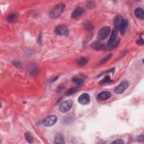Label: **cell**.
<instances>
[{
	"label": "cell",
	"instance_id": "obj_1",
	"mask_svg": "<svg viewBox=\"0 0 144 144\" xmlns=\"http://www.w3.org/2000/svg\"><path fill=\"white\" fill-rule=\"evenodd\" d=\"M65 6L64 3L57 4L50 13V17L53 19H56L60 17L61 15L64 12Z\"/></svg>",
	"mask_w": 144,
	"mask_h": 144
},
{
	"label": "cell",
	"instance_id": "obj_2",
	"mask_svg": "<svg viewBox=\"0 0 144 144\" xmlns=\"http://www.w3.org/2000/svg\"><path fill=\"white\" fill-rule=\"evenodd\" d=\"M72 106H73V101L71 100H68L63 101L59 106V109L62 113H65L70 110Z\"/></svg>",
	"mask_w": 144,
	"mask_h": 144
},
{
	"label": "cell",
	"instance_id": "obj_3",
	"mask_svg": "<svg viewBox=\"0 0 144 144\" xmlns=\"http://www.w3.org/2000/svg\"><path fill=\"white\" fill-rule=\"evenodd\" d=\"M57 117L56 116L51 115L50 116H48V117L45 118L44 120L42 121V124L45 127H51L54 126L55 124L57 122Z\"/></svg>",
	"mask_w": 144,
	"mask_h": 144
},
{
	"label": "cell",
	"instance_id": "obj_4",
	"mask_svg": "<svg viewBox=\"0 0 144 144\" xmlns=\"http://www.w3.org/2000/svg\"><path fill=\"white\" fill-rule=\"evenodd\" d=\"M130 86V83L127 81H125L116 87L114 89V92L117 94H122Z\"/></svg>",
	"mask_w": 144,
	"mask_h": 144
},
{
	"label": "cell",
	"instance_id": "obj_5",
	"mask_svg": "<svg viewBox=\"0 0 144 144\" xmlns=\"http://www.w3.org/2000/svg\"><path fill=\"white\" fill-rule=\"evenodd\" d=\"M55 32L58 35H67L69 34V29L64 25H60L56 28Z\"/></svg>",
	"mask_w": 144,
	"mask_h": 144
},
{
	"label": "cell",
	"instance_id": "obj_6",
	"mask_svg": "<svg viewBox=\"0 0 144 144\" xmlns=\"http://www.w3.org/2000/svg\"><path fill=\"white\" fill-rule=\"evenodd\" d=\"M110 32V28L109 27H105L99 31L98 33V38L100 40L105 39L107 37Z\"/></svg>",
	"mask_w": 144,
	"mask_h": 144
},
{
	"label": "cell",
	"instance_id": "obj_7",
	"mask_svg": "<svg viewBox=\"0 0 144 144\" xmlns=\"http://www.w3.org/2000/svg\"><path fill=\"white\" fill-rule=\"evenodd\" d=\"M128 26V22L127 19L123 18L118 27L117 30H119L122 35H124L126 32Z\"/></svg>",
	"mask_w": 144,
	"mask_h": 144
},
{
	"label": "cell",
	"instance_id": "obj_8",
	"mask_svg": "<svg viewBox=\"0 0 144 144\" xmlns=\"http://www.w3.org/2000/svg\"><path fill=\"white\" fill-rule=\"evenodd\" d=\"M85 12V10L83 7H76L71 15V18L73 19L78 18L79 17H81L82 15H83Z\"/></svg>",
	"mask_w": 144,
	"mask_h": 144
},
{
	"label": "cell",
	"instance_id": "obj_9",
	"mask_svg": "<svg viewBox=\"0 0 144 144\" xmlns=\"http://www.w3.org/2000/svg\"><path fill=\"white\" fill-rule=\"evenodd\" d=\"M78 102L82 105H87L90 102V96L88 94H83L78 98Z\"/></svg>",
	"mask_w": 144,
	"mask_h": 144
},
{
	"label": "cell",
	"instance_id": "obj_10",
	"mask_svg": "<svg viewBox=\"0 0 144 144\" xmlns=\"http://www.w3.org/2000/svg\"><path fill=\"white\" fill-rule=\"evenodd\" d=\"M111 94L109 92L107 91H104L100 93L98 95V99L100 101H104L106 100L109 99L111 97Z\"/></svg>",
	"mask_w": 144,
	"mask_h": 144
},
{
	"label": "cell",
	"instance_id": "obj_11",
	"mask_svg": "<svg viewBox=\"0 0 144 144\" xmlns=\"http://www.w3.org/2000/svg\"><path fill=\"white\" fill-rule=\"evenodd\" d=\"M91 47L96 50H101L106 49V46L99 42H95L91 45Z\"/></svg>",
	"mask_w": 144,
	"mask_h": 144
},
{
	"label": "cell",
	"instance_id": "obj_12",
	"mask_svg": "<svg viewBox=\"0 0 144 144\" xmlns=\"http://www.w3.org/2000/svg\"><path fill=\"white\" fill-rule=\"evenodd\" d=\"M54 142L55 143H65V142L64 140V136L61 133L56 134L54 138Z\"/></svg>",
	"mask_w": 144,
	"mask_h": 144
},
{
	"label": "cell",
	"instance_id": "obj_13",
	"mask_svg": "<svg viewBox=\"0 0 144 144\" xmlns=\"http://www.w3.org/2000/svg\"><path fill=\"white\" fill-rule=\"evenodd\" d=\"M135 15L137 18L143 20L144 18V11L141 7H137L135 10Z\"/></svg>",
	"mask_w": 144,
	"mask_h": 144
},
{
	"label": "cell",
	"instance_id": "obj_14",
	"mask_svg": "<svg viewBox=\"0 0 144 144\" xmlns=\"http://www.w3.org/2000/svg\"><path fill=\"white\" fill-rule=\"evenodd\" d=\"M118 34V30L116 29L115 28H114L113 30V32H112L111 36L110 37V39L109 40V41H108L107 43V45H110L111 43H113V42H114L116 39H117V36Z\"/></svg>",
	"mask_w": 144,
	"mask_h": 144
},
{
	"label": "cell",
	"instance_id": "obj_15",
	"mask_svg": "<svg viewBox=\"0 0 144 144\" xmlns=\"http://www.w3.org/2000/svg\"><path fill=\"white\" fill-rule=\"evenodd\" d=\"M88 62H89V59H88L87 58L81 57L77 60V64L79 66H82L86 65Z\"/></svg>",
	"mask_w": 144,
	"mask_h": 144
},
{
	"label": "cell",
	"instance_id": "obj_16",
	"mask_svg": "<svg viewBox=\"0 0 144 144\" xmlns=\"http://www.w3.org/2000/svg\"><path fill=\"white\" fill-rule=\"evenodd\" d=\"M18 15L17 13H11L7 18V21L9 23H14L17 18Z\"/></svg>",
	"mask_w": 144,
	"mask_h": 144
},
{
	"label": "cell",
	"instance_id": "obj_17",
	"mask_svg": "<svg viewBox=\"0 0 144 144\" xmlns=\"http://www.w3.org/2000/svg\"><path fill=\"white\" fill-rule=\"evenodd\" d=\"M72 81H73L74 83H75L76 85L78 86H82L83 85L84 83V81L83 79L81 78H73L72 79Z\"/></svg>",
	"mask_w": 144,
	"mask_h": 144
},
{
	"label": "cell",
	"instance_id": "obj_18",
	"mask_svg": "<svg viewBox=\"0 0 144 144\" xmlns=\"http://www.w3.org/2000/svg\"><path fill=\"white\" fill-rule=\"evenodd\" d=\"M25 138L26 141L28 143H32L33 142V137L29 132H26L25 133Z\"/></svg>",
	"mask_w": 144,
	"mask_h": 144
},
{
	"label": "cell",
	"instance_id": "obj_19",
	"mask_svg": "<svg viewBox=\"0 0 144 144\" xmlns=\"http://www.w3.org/2000/svg\"><path fill=\"white\" fill-rule=\"evenodd\" d=\"M77 90L78 89L77 87H72V88H70V89H69L68 90L66 91V95H72L74 94L75 92L77 91Z\"/></svg>",
	"mask_w": 144,
	"mask_h": 144
},
{
	"label": "cell",
	"instance_id": "obj_20",
	"mask_svg": "<svg viewBox=\"0 0 144 144\" xmlns=\"http://www.w3.org/2000/svg\"><path fill=\"white\" fill-rule=\"evenodd\" d=\"M111 56H112V54H108L107 56H106L105 58H104L101 60V61H100L101 64H105L107 61L109 60L111 58Z\"/></svg>",
	"mask_w": 144,
	"mask_h": 144
},
{
	"label": "cell",
	"instance_id": "obj_21",
	"mask_svg": "<svg viewBox=\"0 0 144 144\" xmlns=\"http://www.w3.org/2000/svg\"><path fill=\"white\" fill-rule=\"evenodd\" d=\"M85 28L88 30H91L93 28V26L90 22H86L85 23Z\"/></svg>",
	"mask_w": 144,
	"mask_h": 144
},
{
	"label": "cell",
	"instance_id": "obj_22",
	"mask_svg": "<svg viewBox=\"0 0 144 144\" xmlns=\"http://www.w3.org/2000/svg\"><path fill=\"white\" fill-rule=\"evenodd\" d=\"M113 81L110 79V78L109 77V76H106V77L104 78L102 80H101L100 83L104 84V83H109L110 82H112Z\"/></svg>",
	"mask_w": 144,
	"mask_h": 144
},
{
	"label": "cell",
	"instance_id": "obj_23",
	"mask_svg": "<svg viewBox=\"0 0 144 144\" xmlns=\"http://www.w3.org/2000/svg\"><path fill=\"white\" fill-rule=\"evenodd\" d=\"M13 64H14V65L17 67V68H21L22 66V64H21V63L19 62L18 61H13Z\"/></svg>",
	"mask_w": 144,
	"mask_h": 144
},
{
	"label": "cell",
	"instance_id": "obj_24",
	"mask_svg": "<svg viewBox=\"0 0 144 144\" xmlns=\"http://www.w3.org/2000/svg\"><path fill=\"white\" fill-rule=\"evenodd\" d=\"M125 143V142H124L121 139H118V140H116L114 141L111 142V143Z\"/></svg>",
	"mask_w": 144,
	"mask_h": 144
},
{
	"label": "cell",
	"instance_id": "obj_25",
	"mask_svg": "<svg viewBox=\"0 0 144 144\" xmlns=\"http://www.w3.org/2000/svg\"><path fill=\"white\" fill-rule=\"evenodd\" d=\"M138 141L140 142H143L144 141V137H143V135H141L140 136L138 137Z\"/></svg>",
	"mask_w": 144,
	"mask_h": 144
},
{
	"label": "cell",
	"instance_id": "obj_26",
	"mask_svg": "<svg viewBox=\"0 0 144 144\" xmlns=\"http://www.w3.org/2000/svg\"><path fill=\"white\" fill-rule=\"evenodd\" d=\"M137 43L138 44V45H143V39H140L138 40V41H137Z\"/></svg>",
	"mask_w": 144,
	"mask_h": 144
},
{
	"label": "cell",
	"instance_id": "obj_27",
	"mask_svg": "<svg viewBox=\"0 0 144 144\" xmlns=\"http://www.w3.org/2000/svg\"><path fill=\"white\" fill-rule=\"evenodd\" d=\"M64 89V88L63 87H61V86L59 87L58 89V92H61Z\"/></svg>",
	"mask_w": 144,
	"mask_h": 144
},
{
	"label": "cell",
	"instance_id": "obj_28",
	"mask_svg": "<svg viewBox=\"0 0 144 144\" xmlns=\"http://www.w3.org/2000/svg\"><path fill=\"white\" fill-rule=\"evenodd\" d=\"M59 78V77H58V76H57V77H55V78H53V80H52V81H51V82H55V81H56V80L58 79Z\"/></svg>",
	"mask_w": 144,
	"mask_h": 144
}]
</instances>
